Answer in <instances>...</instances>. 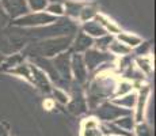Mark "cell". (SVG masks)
I'll use <instances>...</instances> for the list:
<instances>
[{
    "mask_svg": "<svg viewBox=\"0 0 156 136\" xmlns=\"http://www.w3.org/2000/svg\"><path fill=\"white\" fill-rule=\"evenodd\" d=\"M113 40L114 38L112 37V35L106 34V35H103V37H99V38H97V40H94V45H92V46H95V49L102 50V52H107L109 45L112 44Z\"/></svg>",
    "mask_w": 156,
    "mask_h": 136,
    "instance_id": "cell-23",
    "label": "cell"
},
{
    "mask_svg": "<svg viewBox=\"0 0 156 136\" xmlns=\"http://www.w3.org/2000/svg\"><path fill=\"white\" fill-rule=\"evenodd\" d=\"M98 11L95 10L92 6H84V7L82 8V11H80V15H79V19L82 20L83 23L88 22V20H94V18L97 17Z\"/></svg>",
    "mask_w": 156,
    "mask_h": 136,
    "instance_id": "cell-24",
    "label": "cell"
},
{
    "mask_svg": "<svg viewBox=\"0 0 156 136\" xmlns=\"http://www.w3.org/2000/svg\"><path fill=\"white\" fill-rule=\"evenodd\" d=\"M46 13L56 18L62 17L64 15V4H61L60 2H52L50 4L46 6Z\"/></svg>",
    "mask_w": 156,
    "mask_h": 136,
    "instance_id": "cell-25",
    "label": "cell"
},
{
    "mask_svg": "<svg viewBox=\"0 0 156 136\" xmlns=\"http://www.w3.org/2000/svg\"><path fill=\"white\" fill-rule=\"evenodd\" d=\"M117 41H119L121 44L126 45L128 48H136L137 45H140L143 42V40L136 34H132V33H128V31H121L119 34H117Z\"/></svg>",
    "mask_w": 156,
    "mask_h": 136,
    "instance_id": "cell-16",
    "label": "cell"
},
{
    "mask_svg": "<svg viewBox=\"0 0 156 136\" xmlns=\"http://www.w3.org/2000/svg\"><path fill=\"white\" fill-rule=\"evenodd\" d=\"M149 48H151V44H149V42H141L140 45H137L136 46V54L139 57L147 56L148 52H149Z\"/></svg>",
    "mask_w": 156,
    "mask_h": 136,
    "instance_id": "cell-29",
    "label": "cell"
},
{
    "mask_svg": "<svg viewBox=\"0 0 156 136\" xmlns=\"http://www.w3.org/2000/svg\"><path fill=\"white\" fill-rule=\"evenodd\" d=\"M84 34H87L88 37H91L92 40H97V38L99 37H103V35H106L107 33L103 30V27H102L98 22H95V20H88V22L83 23V30H82Z\"/></svg>",
    "mask_w": 156,
    "mask_h": 136,
    "instance_id": "cell-13",
    "label": "cell"
},
{
    "mask_svg": "<svg viewBox=\"0 0 156 136\" xmlns=\"http://www.w3.org/2000/svg\"><path fill=\"white\" fill-rule=\"evenodd\" d=\"M136 101H137V93H129L126 95L118 97V98H113L112 102L117 106L126 109V110H132L136 106Z\"/></svg>",
    "mask_w": 156,
    "mask_h": 136,
    "instance_id": "cell-14",
    "label": "cell"
},
{
    "mask_svg": "<svg viewBox=\"0 0 156 136\" xmlns=\"http://www.w3.org/2000/svg\"><path fill=\"white\" fill-rule=\"evenodd\" d=\"M126 114H130V112L114 105L112 101L101 102V104L98 105V108L95 109V116H97V119L101 120L102 123H114L115 120H118L119 117L126 116Z\"/></svg>",
    "mask_w": 156,
    "mask_h": 136,
    "instance_id": "cell-4",
    "label": "cell"
},
{
    "mask_svg": "<svg viewBox=\"0 0 156 136\" xmlns=\"http://www.w3.org/2000/svg\"><path fill=\"white\" fill-rule=\"evenodd\" d=\"M0 136H8L7 129H5L3 125H0Z\"/></svg>",
    "mask_w": 156,
    "mask_h": 136,
    "instance_id": "cell-33",
    "label": "cell"
},
{
    "mask_svg": "<svg viewBox=\"0 0 156 136\" xmlns=\"http://www.w3.org/2000/svg\"><path fill=\"white\" fill-rule=\"evenodd\" d=\"M68 108H69V112H72L73 114H83L87 112V102L84 95L82 94L79 89H72V99L68 101Z\"/></svg>",
    "mask_w": 156,
    "mask_h": 136,
    "instance_id": "cell-10",
    "label": "cell"
},
{
    "mask_svg": "<svg viewBox=\"0 0 156 136\" xmlns=\"http://www.w3.org/2000/svg\"><path fill=\"white\" fill-rule=\"evenodd\" d=\"M23 60H25V56H23V54H10V57H7V59L3 61L2 68L14 69L15 67H18V65L22 64Z\"/></svg>",
    "mask_w": 156,
    "mask_h": 136,
    "instance_id": "cell-22",
    "label": "cell"
},
{
    "mask_svg": "<svg viewBox=\"0 0 156 136\" xmlns=\"http://www.w3.org/2000/svg\"><path fill=\"white\" fill-rule=\"evenodd\" d=\"M148 94H149V87L148 86H141L140 87V93L137 94V101H136V109H134V121L136 123H143L144 117H145V110H147V101H148Z\"/></svg>",
    "mask_w": 156,
    "mask_h": 136,
    "instance_id": "cell-9",
    "label": "cell"
},
{
    "mask_svg": "<svg viewBox=\"0 0 156 136\" xmlns=\"http://www.w3.org/2000/svg\"><path fill=\"white\" fill-rule=\"evenodd\" d=\"M82 136H103L99 127H95V128H84L80 132Z\"/></svg>",
    "mask_w": 156,
    "mask_h": 136,
    "instance_id": "cell-30",
    "label": "cell"
},
{
    "mask_svg": "<svg viewBox=\"0 0 156 136\" xmlns=\"http://www.w3.org/2000/svg\"><path fill=\"white\" fill-rule=\"evenodd\" d=\"M94 20L95 22H98L102 27H103V30L107 33V34H119V33H121L119 26L115 25V23H114L113 20H110L109 18L103 17V15L97 14V17L94 18Z\"/></svg>",
    "mask_w": 156,
    "mask_h": 136,
    "instance_id": "cell-15",
    "label": "cell"
},
{
    "mask_svg": "<svg viewBox=\"0 0 156 136\" xmlns=\"http://www.w3.org/2000/svg\"><path fill=\"white\" fill-rule=\"evenodd\" d=\"M71 75L73 76L75 82L79 84L84 83L88 78V71H87L82 54L75 53L71 56Z\"/></svg>",
    "mask_w": 156,
    "mask_h": 136,
    "instance_id": "cell-8",
    "label": "cell"
},
{
    "mask_svg": "<svg viewBox=\"0 0 156 136\" xmlns=\"http://www.w3.org/2000/svg\"><path fill=\"white\" fill-rule=\"evenodd\" d=\"M71 37H57V38H48V40L33 42L25 49L22 54L29 57H44V59H50L57 54L62 53L65 49L71 46Z\"/></svg>",
    "mask_w": 156,
    "mask_h": 136,
    "instance_id": "cell-1",
    "label": "cell"
},
{
    "mask_svg": "<svg viewBox=\"0 0 156 136\" xmlns=\"http://www.w3.org/2000/svg\"><path fill=\"white\" fill-rule=\"evenodd\" d=\"M114 124H115L119 129H122V131L128 132V134H132L134 129V125H136V121H134L133 116L126 114V116H122V117H119L118 120H115Z\"/></svg>",
    "mask_w": 156,
    "mask_h": 136,
    "instance_id": "cell-19",
    "label": "cell"
},
{
    "mask_svg": "<svg viewBox=\"0 0 156 136\" xmlns=\"http://www.w3.org/2000/svg\"><path fill=\"white\" fill-rule=\"evenodd\" d=\"M92 45H94V40L91 37H88L87 34H84L83 31H79L77 35L75 37V40L71 42V48H72V52L75 53H84L86 50L91 49Z\"/></svg>",
    "mask_w": 156,
    "mask_h": 136,
    "instance_id": "cell-12",
    "label": "cell"
},
{
    "mask_svg": "<svg viewBox=\"0 0 156 136\" xmlns=\"http://www.w3.org/2000/svg\"><path fill=\"white\" fill-rule=\"evenodd\" d=\"M0 2H2V6L5 14L8 15V18L18 19V18L29 14L30 11L26 0H0Z\"/></svg>",
    "mask_w": 156,
    "mask_h": 136,
    "instance_id": "cell-7",
    "label": "cell"
},
{
    "mask_svg": "<svg viewBox=\"0 0 156 136\" xmlns=\"http://www.w3.org/2000/svg\"><path fill=\"white\" fill-rule=\"evenodd\" d=\"M83 60H84L87 71L95 72L98 69V67H101L102 64L113 61L114 56L110 54L109 52H102V50H98V49H95V48H91V49H88L84 52V54H83Z\"/></svg>",
    "mask_w": 156,
    "mask_h": 136,
    "instance_id": "cell-5",
    "label": "cell"
},
{
    "mask_svg": "<svg viewBox=\"0 0 156 136\" xmlns=\"http://www.w3.org/2000/svg\"><path fill=\"white\" fill-rule=\"evenodd\" d=\"M134 67L139 69L143 75H151L152 69H154V64H152V59L149 56H141L137 57L134 60Z\"/></svg>",
    "mask_w": 156,
    "mask_h": 136,
    "instance_id": "cell-17",
    "label": "cell"
},
{
    "mask_svg": "<svg viewBox=\"0 0 156 136\" xmlns=\"http://www.w3.org/2000/svg\"><path fill=\"white\" fill-rule=\"evenodd\" d=\"M133 132L136 136H152V128L145 121L136 123Z\"/></svg>",
    "mask_w": 156,
    "mask_h": 136,
    "instance_id": "cell-26",
    "label": "cell"
},
{
    "mask_svg": "<svg viewBox=\"0 0 156 136\" xmlns=\"http://www.w3.org/2000/svg\"><path fill=\"white\" fill-rule=\"evenodd\" d=\"M30 72H31V83H34L38 89H41L45 93H50L52 86H50V80L46 75L41 71L40 68H37L35 65L30 64Z\"/></svg>",
    "mask_w": 156,
    "mask_h": 136,
    "instance_id": "cell-11",
    "label": "cell"
},
{
    "mask_svg": "<svg viewBox=\"0 0 156 136\" xmlns=\"http://www.w3.org/2000/svg\"><path fill=\"white\" fill-rule=\"evenodd\" d=\"M99 121H98L97 119H86L83 120L82 123V129L84 128H95V127H99Z\"/></svg>",
    "mask_w": 156,
    "mask_h": 136,
    "instance_id": "cell-31",
    "label": "cell"
},
{
    "mask_svg": "<svg viewBox=\"0 0 156 136\" xmlns=\"http://www.w3.org/2000/svg\"><path fill=\"white\" fill-rule=\"evenodd\" d=\"M50 93L53 94L56 101L60 102L61 105H67L68 101H69V95H68L62 89H52L50 90Z\"/></svg>",
    "mask_w": 156,
    "mask_h": 136,
    "instance_id": "cell-28",
    "label": "cell"
},
{
    "mask_svg": "<svg viewBox=\"0 0 156 136\" xmlns=\"http://www.w3.org/2000/svg\"><path fill=\"white\" fill-rule=\"evenodd\" d=\"M107 50H110V52L113 53L114 57H115V56L124 57V56H128V54L132 52L130 48H128L126 45L121 44V42L117 41V40H113L112 41V44L109 45V49H107Z\"/></svg>",
    "mask_w": 156,
    "mask_h": 136,
    "instance_id": "cell-20",
    "label": "cell"
},
{
    "mask_svg": "<svg viewBox=\"0 0 156 136\" xmlns=\"http://www.w3.org/2000/svg\"><path fill=\"white\" fill-rule=\"evenodd\" d=\"M57 20L56 17L48 14V13H29L23 17L18 18L14 20V25L18 27H42V26H48L52 25Z\"/></svg>",
    "mask_w": 156,
    "mask_h": 136,
    "instance_id": "cell-3",
    "label": "cell"
},
{
    "mask_svg": "<svg viewBox=\"0 0 156 136\" xmlns=\"http://www.w3.org/2000/svg\"><path fill=\"white\" fill-rule=\"evenodd\" d=\"M8 15L5 14V11H4V8H3V6H2V2H0V29H3L5 25L8 23Z\"/></svg>",
    "mask_w": 156,
    "mask_h": 136,
    "instance_id": "cell-32",
    "label": "cell"
},
{
    "mask_svg": "<svg viewBox=\"0 0 156 136\" xmlns=\"http://www.w3.org/2000/svg\"><path fill=\"white\" fill-rule=\"evenodd\" d=\"M2 64H3V54L0 53V67H2Z\"/></svg>",
    "mask_w": 156,
    "mask_h": 136,
    "instance_id": "cell-34",
    "label": "cell"
},
{
    "mask_svg": "<svg viewBox=\"0 0 156 136\" xmlns=\"http://www.w3.org/2000/svg\"><path fill=\"white\" fill-rule=\"evenodd\" d=\"M133 87L134 84L129 80H121V82H117V86H115V91H114V95L115 98L122 95H126L129 93H133Z\"/></svg>",
    "mask_w": 156,
    "mask_h": 136,
    "instance_id": "cell-21",
    "label": "cell"
},
{
    "mask_svg": "<svg viewBox=\"0 0 156 136\" xmlns=\"http://www.w3.org/2000/svg\"><path fill=\"white\" fill-rule=\"evenodd\" d=\"M115 86L117 80L110 74L98 75L88 87V95L86 98L87 108H90L91 110H95L102 99H106L109 97L114 95Z\"/></svg>",
    "mask_w": 156,
    "mask_h": 136,
    "instance_id": "cell-2",
    "label": "cell"
},
{
    "mask_svg": "<svg viewBox=\"0 0 156 136\" xmlns=\"http://www.w3.org/2000/svg\"><path fill=\"white\" fill-rule=\"evenodd\" d=\"M26 3H27L29 10L34 13H41L48 6V0H26Z\"/></svg>",
    "mask_w": 156,
    "mask_h": 136,
    "instance_id": "cell-27",
    "label": "cell"
},
{
    "mask_svg": "<svg viewBox=\"0 0 156 136\" xmlns=\"http://www.w3.org/2000/svg\"><path fill=\"white\" fill-rule=\"evenodd\" d=\"M52 63L55 65V69L60 78L61 84H67L69 86L72 75H71V53L69 52H62L57 54L55 59H52Z\"/></svg>",
    "mask_w": 156,
    "mask_h": 136,
    "instance_id": "cell-6",
    "label": "cell"
},
{
    "mask_svg": "<svg viewBox=\"0 0 156 136\" xmlns=\"http://www.w3.org/2000/svg\"><path fill=\"white\" fill-rule=\"evenodd\" d=\"M84 6H86L84 3L75 2V0H68L64 4V14H67L68 17H71V18H79L80 11H82V8L84 7Z\"/></svg>",
    "mask_w": 156,
    "mask_h": 136,
    "instance_id": "cell-18",
    "label": "cell"
}]
</instances>
